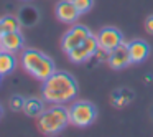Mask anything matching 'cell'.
Wrapping results in <instances>:
<instances>
[{
	"label": "cell",
	"instance_id": "6da1fadb",
	"mask_svg": "<svg viewBox=\"0 0 153 137\" xmlns=\"http://www.w3.org/2000/svg\"><path fill=\"white\" fill-rule=\"evenodd\" d=\"M43 99L51 104L69 103L77 94V83L69 73L54 71L48 79L43 81Z\"/></svg>",
	"mask_w": 153,
	"mask_h": 137
},
{
	"label": "cell",
	"instance_id": "7a4b0ae2",
	"mask_svg": "<svg viewBox=\"0 0 153 137\" xmlns=\"http://www.w3.org/2000/svg\"><path fill=\"white\" fill-rule=\"evenodd\" d=\"M22 64H23L25 71L30 73L33 78L40 81H45L56 71L54 63L50 56L38 50H27L22 56Z\"/></svg>",
	"mask_w": 153,
	"mask_h": 137
},
{
	"label": "cell",
	"instance_id": "3957f363",
	"mask_svg": "<svg viewBox=\"0 0 153 137\" xmlns=\"http://www.w3.org/2000/svg\"><path fill=\"white\" fill-rule=\"evenodd\" d=\"M69 124V109L61 104H54L38 116V127L43 134H58Z\"/></svg>",
	"mask_w": 153,
	"mask_h": 137
},
{
	"label": "cell",
	"instance_id": "277c9868",
	"mask_svg": "<svg viewBox=\"0 0 153 137\" xmlns=\"http://www.w3.org/2000/svg\"><path fill=\"white\" fill-rule=\"evenodd\" d=\"M97 116L96 107L87 101H81V103H74L69 107V124L76 127H87L94 122Z\"/></svg>",
	"mask_w": 153,
	"mask_h": 137
},
{
	"label": "cell",
	"instance_id": "5b68a950",
	"mask_svg": "<svg viewBox=\"0 0 153 137\" xmlns=\"http://www.w3.org/2000/svg\"><path fill=\"white\" fill-rule=\"evenodd\" d=\"M97 48H99L97 35L91 33L81 45H77L76 48H73V50L68 53V56H69V60L73 61V63H84V61H87L89 58L94 56Z\"/></svg>",
	"mask_w": 153,
	"mask_h": 137
},
{
	"label": "cell",
	"instance_id": "8992f818",
	"mask_svg": "<svg viewBox=\"0 0 153 137\" xmlns=\"http://www.w3.org/2000/svg\"><path fill=\"white\" fill-rule=\"evenodd\" d=\"M89 35H91V30L87 27H84V25H74V27L69 28V31L63 37V43H61L63 45V50L66 51V53H69L73 48H76L77 45L82 43Z\"/></svg>",
	"mask_w": 153,
	"mask_h": 137
},
{
	"label": "cell",
	"instance_id": "52a82bcc",
	"mask_svg": "<svg viewBox=\"0 0 153 137\" xmlns=\"http://www.w3.org/2000/svg\"><path fill=\"white\" fill-rule=\"evenodd\" d=\"M122 33H120L117 28H102V30L97 33V43H99L100 48L104 50H109L112 51L114 48H117L120 43H122Z\"/></svg>",
	"mask_w": 153,
	"mask_h": 137
},
{
	"label": "cell",
	"instance_id": "ba28073f",
	"mask_svg": "<svg viewBox=\"0 0 153 137\" xmlns=\"http://www.w3.org/2000/svg\"><path fill=\"white\" fill-rule=\"evenodd\" d=\"M130 63H132V58H130V51H128V43L122 41L119 46L110 51L109 64L114 70H122V68H127Z\"/></svg>",
	"mask_w": 153,
	"mask_h": 137
},
{
	"label": "cell",
	"instance_id": "9c48e42d",
	"mask_svg": "<svg viewBox=\"0 0 153 137\" xmlns=\"http://www.w3.org/2000/svg\"><path fill=\"white\" fill-rule=\"evenodd\" d=\"M79 10L76 8V5L71 0H61L56 5V17L58 20L64 22V23H74L79 17Z\"/></svg>",
	"mask_w": 153,
	"mask_h": 137
},
{
	"label": "cell",
	"instance_id": "30bf717a",
	"mask_svg": "<svg viewBox=\"0 0 153 137\" xmlns=\"http://www.w3.org/2000/svg\"><path fill=\"white\" fill-rule=\"evenodd\" d=\"M0 46H2V51L17 53L23 46V37L20 35V31H5L0 40Z\"/></svg>",
	"mask_w": 153,
	"mask_h": 137
},
{
	"label": "cell",
	"instance_id": "8fae6325",
	"mask_svg": "<svg viewBox=\"0 0 153 137\" xmlns=\"http://www.w3.org/2000/svg\"><path fill=\"white\" fill-rule=\"evenodd\" d=\"M128 51H130V58L132 63H142L146 60L150 53V46L142 40H133L128 43Z\"/></svg>",
	"mask_w": 153,
	"mask_h": 137
},
{
	"label": "cell",
	"instance_id": "7c38bea8",
	"mask_svg": "<svg viewBox=\"0 0 153 137\" xmlns=\"http://www.w3.org/2000/svg\"><path fill=\"white\" fill-rule=\"evenodd\" d=\"M17 66V58L13 56V53H8V51H2L0 53V74L2 76H7Z\"/></svg>",
	"mask_w": 153,
	"mask_h": 137
},
{
	"label": "cell",
	"instance_id": "4fadbf2b",
	"mask_svg": "<svg viewBox=\"0 0 153 137\" xmlns=\"http://www.w3.org/2000/svg\"><path fill=\"white\" fill-rule=\"evenodd\" d=\"M43 101H45V99H43ZM43 101H41V99H36V97H30V99H25V106H23L25 114H27V116H31V117L40 116V114L45 111V107H43Z\"/></svg>",
	"mask_w": 153,
	"mask_h": 137
},
{
	"label": "cell",
	"instance_id": "5bb4252c",
	"mask_svg": "<svg viewBox=\"0 0 153 137\" xmlns=\"http://www.w3.org/2000/svg\"><path fill=\"white\" fill-rule=\"evenodd\" d=\"M2 27H4L5 31H20V20L13 15H7V17L2 18Z\"/></svg>",
	"mask_w": 153,
	"mask_h": 137
},
{
	"label": "cell",
	"instance_id": "9a60e30c",
	"mask_svg": "<svg viewBox=\"0 0 153 137\" xmlns=\"http://www.w3.org/2000/svg\"><path fill=\"white\" fill-rule=\"evenodd\" d=\"M71 2L76 5V8L79 10V13L89 12L91 8H92V4H94V0H71Z\"/></svg>",
	"mask_w": 153,
	"mask_h": 137
},
{
	"label": "cell",
	"instance_id": "2e32d148",
	"mask_svg": "<svg viewBox=\"0 0 153 137\" xmlns=\"http://www.w3.org/2000/svg\"><path fill=\"white\" fill-rule=\"evenodd\" d=\"M23 106H25V99L22 96L15 94V96L10 97V107L13 111H23Z\"/></svg>",
	"mask_w": 153,
	"mask_h": 137
},
{
	"label": "cell",
	"instance_id": "e0dca14e",
	"mask_svg": "<svg viewBox=\"0 0 153 137\" xmlns=\"http://www.w3.org/2000/svg\"><path fill=\"white\" fill-rule=\"evenodd\" d=\"M109 56H110V51L109 50H104V48H97L96 53H94V58H96V61H99V63H104V61H107L109 63Z\"/></svg>",
	"mask_w": 153,
	"mask_h": 137
},
{
	"label": "cell",
	"instance_id": "ac0fdd59",
	"mask_svg": "<svg viewBox=\"0 0 153 137\" xmlns=\"http://www.w3.org/2000/svg\"><path fill=\"white\" fill-rule=\"evenodd\" d=\"M145 30L148 33H153V17H148L145 20Z\"/></svg>",
	"mask_w": 153,
	"mask_h": 137
},
{
	"label": "cell",
	"instance_id": "d6986e66",
	"mask_svg": "<svg viewBox=\"0 0 153 137\" xmlns=\"http://www.w3.org/2000/svg\"><path fill=\"white\" fill-rule=\"evenodd\" d=\"M4 33H5V30H4V27H2V22H0V40H2V37H4Z\"/></svg>",
	"mask_w": 153,
	"mask_h": 137
},
{
	"label": "cell",
	"instance_id": "ffe728a7",
	"mask_svg": "<svg viewBox=\"0 0 153 137\" xmlns=\"http://www.w3.org/2000/svg\"><path fill=\"white\" fill-rule=\"evenodd\" d=\"M2 78H4V76H2V74H0V83H2Z\"/></svg>",
	"mask_w": 153,
	"mask_h": 137
},
{
	"label": "cell",
	"instance_id": "44dd1931",
	"mask_svg": "<svg viewBox=\"0 0 153 137\" xmlns=\"http://www.w3.org/2000/svg\"><path fill=\"white\" fill-rule=\"evenodd\" d=\"M0 116H2V107H0Z\"/></svg>",
	"mask_w": 153,
	"mask_h": 137
},
{
	"label": "cell",
	"instance_id": "7402d4cb",
	"mask_svg": "<svg viewBox=\"0 0 153 137\" xmlns=\"http://www.w3.org/2000/svg\"><path fill=\"white\" fill-rule=\"evenodd\" d=\"M0 53H2V46H0Z\"/></svg>",
	"mask_w": 153,
	"mask_h": 137
}]
</instances>
